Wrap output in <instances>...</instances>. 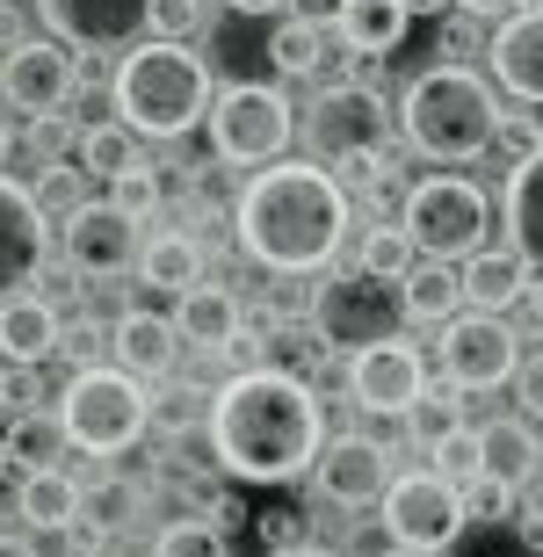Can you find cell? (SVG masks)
<instances>
[{
	"instance_id": "obj_19",
	"label": "cell",
	"mask_w": 543,
	"mask_h": 557,
	"mask_svg": "<svg viewBox=\"0 0 543 557\" xmlns=\"http://www.w3.org/2000/svg\"><path fill=\"white\" fill-rule=\"evenodd\" d=\"M65 348V319L51 297H15V305H0V362L8 370H44L51 355Z\"/></svg>"
},
{
	"instance_id": "obj_17",
	"label": "cell",
	"mask_w": 543,
	"mask_h": 557,
	"mask_svg": "<svg viewBox=\"0 0 543 557\" xmlns=\"http://www.w3.org/2000/svg\"><path fill=\"white\" fill-rule=\"evenodd\" d=\"M312 478L334 507H384V493H392V449L370 442V434H334L319 449Z\"/></svg>"
},
{
	"instance_id": "obj_56",
	"label": "cell",
	"mask_w": 543,
	"mask_h": 557,
	"mask_svg": "<svg viewBox=\"0 0 543 557\" xmlns=\"http://www.w3.org/2000/svg\"><path fill=\"white\" fill-rule=\"evenodd\" d=\"M95 557H109V550H95Z\"/></svg>"
},
{
	"instance_id": "obj_46",
	"label": "cell",
	"mask_w": 543,
	"mask_h": 557,
	"mask_svg": "<svg viewBox=\"0 0 543 557\" xmlns=\"http://www.w3.org/2000/svg\"><path fill=\"white\" fill-rule=\"evenodd\" d=\"M341 8H348V0H291V15L312 22V29H341Z\"/></svg>"
},
{
	"instance_id": "obj_47",
	"label": "cell",
	"mask_w": 543,
	"mask_h": 557,
	"mask_svg": "<svg viewBox=\"0 0 543 557\" xmlns=\"http://www.w3.org/2000/svg\"><path fill=\"white\" fill-rule=\"evenodd\" d=\"M0 557H44V550H37L29 529H8V536H0Z\"/></svg>"
},
{
	"instance_id": "obj_36",
	"label": "cell",
	"mask_w": 543,
	"mask_h": 557,
	"mask_svg": "<svg viewBox=\"0 0 543 557\" xmlns=\"http://www.w3.org/2000/svg\"><path fill=\"white\" fill-rule=\"evenodd\" d=\"M428 471L449 478V485H479V478H485V463H479V428H457L449 442H435V449H428Z\"/></svg>"
},
{
	"instance_id": "obj_28",
	"label": "cell",
	"mask_w": 543,
	"mask_h": 557,
	"mask_svg": "<svg viewBox=\"0 0 543 557\" xmlns=\"http://www.w3.org/2000/svg\"><path fill=\"white\" fill-rule=\"evenodd\" d=\"M0 442H8V456H15V471L22 478H37V471H59V456H65V442H73V434H65V420L59 413H22V420H8V434H0Z\"/></svg>"
},
{
	"instance_id": "obj_1",
	"label": "cell",
	"mask_w": 543,
	"mask_h": 557,
	"mask_svg": "<svg viewBox=\"0 0 543 557\" xmlns=\"http://www.w3.org/2000/svg\"><path fill=\"white\" fill-rule=\"evenodd\" d=\"M210 456L247 485H291L319 463L326 449V413L305 376L283 370H247L225 376L210 398Z\"/></svg>"
},
{
	"instance_id": "obj_8",
	"label": "cell",
	"mask_w": 543,
	"mask_h": 557,
	"mask_svg": "<svg viewBox=\"0 0 543 557\" xmlns=\"http://www.w3.org/2000/svg\"><path fill=\"white\" fill-rule=\"evenodd\" d=\"M210 152L232 166H269L283 145L297 138V116H291V95L275 81H232L218 87V102H210Z\"/></svg>"
},
{
	"instance_id": "obj_55",
	"label": "cell",
	"mask_w": 543,
	"mask_h": 557,
	"mask_svg": "<svg viewBox=\"0 0 543 557\" xmlns=\"http://www.w3.org/2000/svg\"><path fill=\"white\" fill-rule=\"evenodd\" d=\"M392 557H414V550H392Z\"/></svg>"
},
{
	"instance_id": "obj_3",
	"label": "cell",
	"mask_w": 543,
	"mask_h": 557,
	"mask_svg": "<svg viewBox=\"0 0 543 557\" xmlns=\"http://www.w3.org/2000/svg\"><path fill=\"white\" fill-rule=\"evenodd\" d=\"M501 95L493 81H479L471 65H428L414 87H406V102H398V124H406V145H414L420 160H479L493 152L501 138Z\"/></svg>"
},
{
	"instance_id": "obj_27",
	"label": "cell",
	"mask_w": 543,
	"mask_h": 557,
	"mask_svg": "<svg viewBox=\"0 0 543 557\" xmlns=\"http://www.w3.org/2000/svg\"><path fill=\"white\" fill-rule=\"evenodd\" d=\"M138 283L168 289V297H188V289L203 283V239H196V232H160V239H146Z\"/></svg>"
},
{
	"instance_id": "obj_16",
	"label": "cell",
	"mask_w": 543,
	"mask_h": 557,
	"mask_svg": "<svg viewBox=\"0 0 543 557\" xmlns=\"http://www.w3.org/2000/svg\"><path fill=\"white\" fill-rule=\"evenodd\" d=\"M44 203L37 188H22L0 174V305H15V297H29V283L44 275V253H51V239H44Z\"/></svg>"
},
{
	"instance_id": "obj_29",
	"label": "cell",
	"mask_w": 543,
	"mask_h": 557,
	"mask_svg": "<svg viewBox=\"0 0 543 557\" xmlns=\"http://www.w3.org/2000/svg\"><path fill=\"white\" fill-rule=\"evenodd\" d=\"M457 311H471V305H464V275L457 269L420 261V269L406 275V319H414V326H449Z\"/></svg>"
},
{
	"instance_id": "obj_12",
	"label": "cell",
	"mask_w": 543,
	"mask_h": 557,
	"mask_svg": "<svg viewBox=\"0 0 543 557\" xmlns=\"http://www.w3.org/2000/svg\"><path fill=\"white\" fill-rule=\"evenodd\" d=\"M384 138H392V102H384L377 87L334 81L326 95H319V109H312V145H319L334 166L384 152Z\"/></svg>"
},
{
	"instance_id": "obj_30",
	"label": "cell",
	"mask_w": 543,
	"mask_h": 557,
	"mask_svg": "<svg viewBox=\"0 0 543 557\" xmlns=\"http://www.w3.org/2000/svg\"><path fill=\"white\" fill-rule=\"evenodd\" d=\"M73 152H81V174H95V182H116V174H131V166H146L131 124H87L81 138H73Z\"/></svg>"
},
{
	"instance_id": "obj_14",
	"label": "cell",
	"mask_w": 543,
	"mask_h": 557,
	"mask_svg": "<svg viewBox=\"0 0 543 557\" xmlns=\"http://www.w3.org/2000/svg\"><path fill=\"white\" fill-rule=\"evenodd\" d=\"M138 218H124L116 203H81L65 218V261L87 283H116L124 269H138Z\"/></svg>"
},
{
	"instance_id": "obj_20",
	"label": "cell",
	"mask_w": 543,
	"mask_h": 557,
	"mask_svg": "<svg viewBox=\"0 0 543 557\" xmlns=\"http://www.w3.org/2000/svg\"><path fill=\"white\" fill-rule=\"evenodd\" d=\"M174 333H182V348L232 355V341L247 333V319H239V297H232L225 283H196L188 297H174Z\"/></svg>"
},
{
	"instance_id": "obj_45",
	"label": "cell",
	"mask_w": 543,
	"mask_h": 557,
	"mask_svg": "<svg viewBox=\"0 0 543 557\" xmlns=\"http://www.w3.org/2000/svg\"><path fill=\"white\" fill-rule=\"evenodd\" d=\"M515 392H522V420H543V355H522Z\"/></svg>"
},
{
	"instance_id": "obj_11",
	"label": "cell",
	"mask_w": 543,
	"mask_h": 557,
	"mask_svg": "<svg viewBox=\"0 0 543 557\" xmlns=\"http://www.w3.org/2000/svg\"><path fill=\"white\" fill-rule=\"evenodd\" d=\"M73 87H81L73 44H59V37L8 44V59H0V95H8L15 109H29V124H37V116H59V109L73 102Z\"/></svg>"
},
{
	"instance_id": "obj_9",
	"label": "cell",
	"mask_w": 543,
	"mask_h": 557,
	"mask_svg": "<svg viewBox=\"0 0 543 557\" xmlns=\"http://www.w3.org/2000/svg\"><path fill=\"white\" fill-rule=\"evenodd\" d=\"M384 529H392L398 550H414V557H435L449 550V543L464 536V521H471V507H464V485H449V478L435 471H406L392 478V493H384Z\"/></svg>"
},
{
	"instance_id": "obj_22",
	"label": "cell",
	"mask_w": 543,
	"mask_h": 557,
	"mask_svg": "<svg viewBox=\"0 0 543 557\" xmlns=\"http://www.w3.org/2000/svg\"><path fill=\"white\" fill-rule=\"evenodd\" d=\"M15 515H22L29 536H65V529L87 521V485L73 471H37V478H22Z\"/></svg>"
},
{
	"instance_id": "obj_10",
	"label": "cell",
	"mask_w": 543,
	"mask_h": 557,
	"mask_svg": "<svg viewBox=\"0 0 543 557\" xmlns=\"http://www.w3.org/2000/svg\"><path fill=\"white\" fill-rule=\"evenodd\" d=\"M435 355H442V376H449L457 392H501V384L522 376V341H515V326L493 319V311H457V319L442 326Z\"/></svg>"
},
{
	"instance_id": "obj_33",
	"label": "cell",
	"mask_w": 543,
	"mask_h": 557,
	"mask_svg": "<svg viewBox=\"0 0 543 557\" xmlns=\"http://www.w3.org/2000/svg\"><path fill=\"white\" fill-rule=\"evenodd\" d=\"M406 420H414V442H420V449H435V442H449V434L464 428V392L442 376V384H428V398H420Z\"/></svg>"
},
{
	"instance_id": "obj_51",
	"label": "cell",
	"mask_w": 543,
	"mask_h": 557,
	"mask_svg": "<svg viewBox=\"0 0 543 557\" xmlns=\"http://www.w3.org/2000/svg\"><path fill=\"white\" fill-rule=\"evenodd\" d=\"M8 160H15V131L0 124V174H8Z\"/></svg>"
},
{
	"instance_id": "obj_25",
	"label": "cell",
	"mask_w": 543,
	"mask_h": 557,
	"mask_svg": "<svg viewBox=\"0 0 543 557\" xmlns=\"http://www.w3.org/2000/svg\"><path fill=\"white\" fill-rule=\"evenodd\" d=\"M507 239L529 269L543 275V145H529L515 182H507Z\"/></svg>"
},
{
	"instance_id": "obj_31",
	"label": "cell",
	"mask_w": 543,
	"mask_h": 557,
	"mask_svg": "<svg viewBox=\"0 0 543 557\" xmlns=\"http://www.w3.org/2000/svg\"><path fill=\"white\" fill-rule=\"evenodd\" d=\"M356 269L377 275V283H406V275L420 269L414 232H406V225H370V232H362V247H356Z\"/></svg>"
},
{
	"instance_id": "obj_39",
	"label": "cell",
	"mask_w": 543,
	"mask_h": 557,
	"mask_svg": "<svg viewBox=\"0 0 543 557\" xmlns=\"http://www.w3.org/2000/svg\"><path fill=\"white\" fill-rule=\"evenodd\" d=\"M109 203L124 210V218H152V210H160V174H152V166L116 174V182H109Z\"/></svg>"
},
{
	"instance_id": "obj_49",
	"label": "cell",
	"mask_w": 543,
	"mask_h": 557,
	"mask_svg": "<svg viewBox=\"0 0 543 557\" xmlns=\"http://www.w3.org/2000/svg\"><path fill=\"white\" fill-rule=\"evenodd\" d=\"M464 15H515V0H457Z\"/></svg>"
},
{
	"instance_id": "obj_37",
	"label": "cell",
	"mask_w": 543,
	"mask_h": 557,
	"mask_svg": "<svg viewBox=\"0 0 543 557\" xmlns=\"http://www.w3.org/2000/svg\"><path fill=\"white\" fill-rule=\"evenodd\" d=\"M146 515V485H124V478H109L87 493V521L95 529H131V521Z\"/></svg>"
},
{
	"instance_id": "obj_7",
	"label": "cell",
	"mask_w": 543,
	"mask_h": 557,
	"mask_svg": "<svg viewBox=\"0 0 543 557\" xmlns=\"http://www.w3.org/2000/svg\"><path fill=\"white\" fill-rule=\"evenodd\" d=\"M398 326H406V283H377L362 269H334L312 297V333L326 341V355L334 348L362 355L377 341H398Z\"/></svg>"
},
{
	"instance_id": "obj_5",
	"label": "cell",
	"mask_w": 543,
	"mask_h": 557,
	"mask_svg": "<svg viewBox=\"0 0 543 557\" xmlns=\"http://www.w3.org/2000/svg\"><path fill=\"white\" fill-rule=\"evenodd\" d=\"M398 225L414 232L420 261L464 269L471 253H485L493 203H485V188H479V182H464V174H428V182L406 188V210H398Z\"/></svg>"
},
{
	"instance_id": "obj_43",
	"label": "cell",
	"mask_w": 543,
	"mask_h": 557,
	"mask_svg": "<svg viewBox=\"0 0 543 557\" xmlns=\"http://www.w3.org/2000/svg\"><path fill=\"white\" fill-rule=\"evenodd\" d=\"M102 341H116V333H102V326H65V348L59 355H73L81 370H102Z\"/></svg>"
},
{
	"instance_id": "obj_23",
	"label": "cell",
	"mask_w": 543,
	"mask_h": 557,
	"mask_svg": "<svg viewBox=\"0 0 543 557\" xmlns=\"http://www.w3.org/2000/svg\"><path fill=\"white\" fill-rule=\"evenodd\" d=\"M457 275H464V305H471V311H493V319H501V311H515V305L529 297V283H536V269H529L515 247L471 253Z\"/></svg>"
},
{
	"instance_id": "obj_6",
	"label": "cell",
	"mask_w": 543,
	"mask_h": 557,
	"mask_svg": "<svg viewBox=\"0 0 543 557\" xmlns=\"http://www.w3.org/2000/svg\"><path fill=\"white\" fill-rule=\"evenodd\" d=\"M59 420H65V434H73V449L116 456L152 428V398L131 370H73V384H65V398H59Z\"/></svg>"
},
{
	"instance_id": "obj_38",
	"label": "cell",
	"mask_w": 543,
	"mask_h": 557,
	"mask_svg": "<svg viewBox=\"0 0 543 557\" xmlns=\"http://www.w3.org/2000/svg\"><path fill=\"white\" fill-rule=\"evenodd\" d=\"M152 557H232V550H225V529H210V521H174V529H160Z\"/></svg>"
},
{
	"instance_id": "obj_44",
	"label": "cell",
	"mask_w": 543,
	"mask_h": 557,
	"mask_svg": "<svg viewBox=\"0 0 543 557\" xmlns=\"http://www.w3.org/2000/svg\"><path fill=\"white\" fill-rule=\"evenodd\" d=\"M37 203L65 210V218L81 210V196H73V166H51V174H44V182H37Z\"/></svg>"
},
{
	"instance_id": "obj_40",
	"label": "cell",
	"mask_w": 543,
	"mask_h": 557,
	"mask_svg": "<svg viewBox=\"0 0 543 557\" xmlns=\"http://www.w3.org/2000/svg\"><path fill=\"white\" fill-rule=\"evenodd\" d=\"M203 29V0H152V44H188Z\"/></svg>"
},
{
	"instance_id": "obj_21",
	"label": "cell",
	"mask_w": 543,
	"mask_h": 557,
	"mask_svg": "<svg viewBox=\"0 0 543 557\" xmlns=\"http://www.w3.org/2000/svg\"><path fill=\"white\" fill-rule=\"evenodd\" d=\"M116 370L131 376H174V362H182V333H174V319H160V311H116Z\"/></svg>"
},
{
	"instance_id": "obj_32",
	"label": "cell",
	"mask_w": 543,
	"mask_h": 557,
	"mask_svg": "<svg viewBox=\"0 0 543 557\" xmlns=\"http://www.w3.org/2000/svg\"><path fill=\"white\" fill-rule=\"evenodd\" d=\"M269 65H275V73H291V81H312L319 65H326V29L283 15V22H275V37H269Z\"/></svg>"
},
{
	"instance_id": "obj_4",
	"label": "cell",
	"mask_w": 543,
	"mask_h": 557,
	"mask_svg": "<svg viewBox=\"0 0 543 557\" xmlns=\"http://www.w3.org/2000/svg\"><path fill=\"white\" fill-rule=\"evenodd\" d=\"M210 116V65L188 44H138L116 65V124L138 138H182Z\"/></svg>"
},
{
	"instance_id": "obj_48",
	"label": "cell",
	"mask_w": 543,
	"mask_h": 557,
	"mask_svg": "<svg viewBox=\"0 0 543 557\" xmlns=\"http://www.w3.org/2000/svg\"><path fill=\"white\" fill-rule=\"evenodd\" d=\"M232 15H275V8H291V0H225Z\"/></svg>"
},
{
	"instance_id": "obj_52",
	"label": "cell",
	"mask_w": 543,
	"mask_h": 557,
	"mask_svg": "<svg viewBox=\"0 0 543 557\" xmlns=\"http://www.w3.org/2000/svg\"><path fill=\"white\" fill-rule=\"evenodd\" d=\"M283 557H334V550H319V543H305V550H283Z\"/></svg>"
},
{
	"instance_id": "obj_18",
	"label": "cell",
	"mask_w": 543,
	"mask_h": 557,
	"mask_svg": "<svg viewBox=\"0 0 543 557\" xmlns=\"http://www.w3.org/2000/svg\"><path fill=\"white\" fill-rule=\"evenodd\" d=\"M485 65H493V87L501 95L543 102V15H507L485 37Z\"/></svg>"
},
{
	"instance_id": "obj_24",
	"label": "cell",
	"mask_w": 543,
	"mask_h": 557,
	"mask_svg": "<svg viewBox=\"0 0 543 557\" xmlns=\"http://www.w3.org/2000/svg\"><path fill=\"white\" fill-rule=\"evenodd\" d=\"M479 463H485L493 485H515V493H522L529 478L543 471L536 428H529V420H485V428H479Z\"/></svg>"
},
{
	"instance_id": "obj_42",
	"label": "cell",
	"mask_w": 543,
	"mask_h": 557,
	"mask_svg": "<svg viewBox=\"0 0 543 557\" xmlns=\"http://www.w3.org/2000/svg\"><path fill=\"white\" fill-rule=\"evenodd\" d=\"M254 529H261L269 557H283V550H305V515H291V507H275V515H254Z\"/></svg>"
},
{
	"instance_id": "obj_2",
	"label": "cell",
	"mask_w": 543,
	"mask_h": 557,
	"mask_svg": "<svg viewBox=\"0 0 543 557\" xmlns=\"http://www.w3.org/2000/svg\"><path fill=\"white\" fill-rule=\"evenodd\" d=\"M348 188L326 166H261L239 196V247L275 275H312L326 269L348 239Z\"/></svg>"
},
{
	"instance_id": "obj_34",
	"label": "cell",
	"mask_w": 543,
	"mask_h": 557,
	"mask_svg": "<svg viewBox=\"0 0 543 557\" xmlns=\"http://www.w3.org/2000/svg\"><path fill=\"white\" fill-rule=\"evenodd\" d=\"M210 398H218V392H203V384H168V392L152 398V428L168 434V442H174V434H188L196 420L210 428Z\"/></svg>"
},
{
	"instance_id": "obj_26",
	"label": "cell",
	"mask_w": 543,
	"mask_h": 557,
	"mask_svg": "<svg viewBox=\"0 0 543 557\" xmlns=\"http://www.w3.org/2000/svg\"><path fill=\"white\" fill-rule=\"evenodd\" d=\"M406 0H348L341 8V29L334 37L356 51V59H392L398 51V37H406Z\"/></svg>"
},
{
	"instance_id": "obj_53",
	"label": "cell",
	"mask_w": 543,
	"mask_h": 557,
	"mask_svg": "<svg viewBox=\"0 0 543 557\" xmlns=\"http://www.w3.org/2000/svg\"><path fill=\"white\" fill-rule=\"evenodd\" d=\"M515 15H543V0H515Z\"/></svg>"
},
{
	"instance_id": "obj_15",
	"label": "cell",
	"mask_w": 543,
	"mask_h": 557,
	"mask_svg": "<svg viewBox=\"0 0 543 557\" xmlns=\"http://www.w3.org/2000/svg\"><path fill=\"white\" fill-rule=\"evenodd\" d=\"M44 37L73 44V51H124L131 37L152 29V0H37Z\"/></svg>"
},
{
	"instance_id": "obj_50",
	"label": "cell",
	"mask_w": 543,
	"mask_h": 557,
	"mask_svg": "<svg viewBox=\"0 0 543 557\" xmlns=\"http://www.w3.org/2000/svg\"><path fill=\"white\" fill-rule=\"evenodd\" d=\"M457 0H406V15H449Z\"/></svg>"
},
{
	"instance_id": "obj_41",
	"label": "cell",
	"mask_w": 543,
	"mask_h": 557,
	"mask_svg": "<svg viewBox=\"0 0 543 557\" xmlns=\"http://www.w3.org/2000/svg\"><path fill=\"white\" fill-rule=\"evenodd\" d=\"M464 507H471V521H507V515H522V493L479 478V485H464Z\"/></svg>"
},
{
	"instance_id": "obj_13",
	"label": "cell",
	"mask_w": 543,
	"mask_h": 557,
	"mask_svg": "<svg viewBox=\"0 0 543 557\" xmlns=\"http://www.w3.org/2000/svg\"><path fill=\"white\" fill-rule=\"evenodd\" d=\"M348 392H356L362 413H384V420H406L428 398V355L398 333V341H377V348L348 355Z\"/></svg>"
},
{
	"instance_id": "obj_54",
	"label": "cell",
	"mask_w": 543,
	"mask_h": 557,
	"mask_svg": "<svg viewBox=\"0 0 543 557\" xmlns=\"http://www.w3.org/2000/svg\"><path fill=\"white\" fill-rule=\"evenodd\" d=\"M8 463H15V456H8V442H0V471H8Z\"/></svg>"
},
{
	"instance_id": "obj_35",
	"label": "cell",
	"mask_w": 543,
	"mask_h": 557,
	"mask_svg": "<svg viewBox=\"0 0 543 557\" xmlns=\"http://www.w3.org/2000/svg\"><path fill=\"white\" fill-rule=\"evenodd\" d=\"M319 362H326V341H319L312 326H275V333H269V370L305 376V384H312Z\"/></svg>"
}]
</instances>
